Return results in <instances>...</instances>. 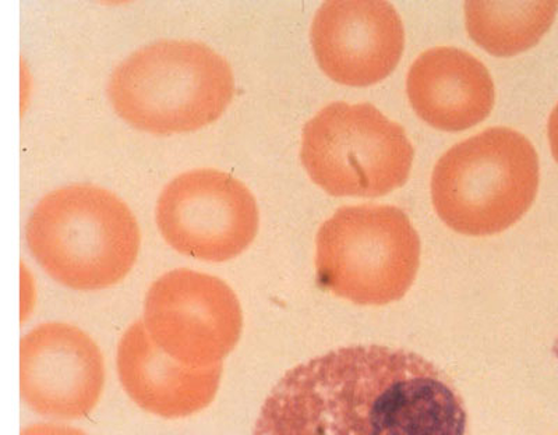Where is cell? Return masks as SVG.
Segmentation results:
<instances>
[{
	"instance_id": "cell-8",
	"label": "cell",
	"mask_w": 558,
	"mask_h": 435,
	"mask_svg": "<svg viewBox=\"0 0 558 435\" xmlns=\"http://www.w3.org/2000/svg\"><path fill=\"white\" fill-rule=\"evenodd\" d=\"M156 219L169 246L209 263L241 256L260 225L251 190L217 169H194L174 178L158 198Z\"/></svg>"
},
{
	"instance_id": "cell-11",
	"label": "cell",
	"mask_w": 558,
	"mask_h": 435,
	"mask_svg": "<svg viewBox=\"0 0 558 435\" xmlns=\"http://www.w3.org/2000/svg\"><path fill=\"white\" fill-rule=\"evenodd\" d=\"M119 382L138 408L163 419L202 412L216 399L222 364L207 368L184 366L149 338L143 322L131 325L118 345Z\"/></svg>"
},
{
	"instance_id": "cell-2",
	"label": "cell",
	"mask_w": 558,
	"mask_h": 435,
	"mask_svg": "<svg viewBox=\"0 0 558 435\" xmlns=\"http://www.w3.org/2000/svg\"><path fill=\"white\" fill-rule=\"evenodd\" d=\"M26 242L53 281L74 290H99L132 271L142 233L123 200L93 184H72L35 205Z\"/></svg>"
},
{
	"instance_id": "cell-5",
	"label": "cell",
	"mask_w": 558,
	"mask_h": 435,
	"mask_svg": "<svg viewBox=\"0 0 558 435\" xmlns=\"http://www.w3.org/2000/svg\"><path fill=\"white\" fill-rule=\"evenodd\" d=\"M418 264L421 239L410 217L392 205L342 207L318 229V285L361 306L405 297Z\"/></svg>"
},
{
	"instance_id": "cell-3",
	"label": "cell",
	"mask_w": 558,
	"mask_h": 435,
	"mask_svg": "<svg viewBox=\"0 0 558 435\" xmlns=\"http://www.w3.org/2000/svg\"><path fill=\"white\" fill-rule=\"evenodd\" d=\"M235 94L227 59L207 45L166 39L137 49L112 74L108 97L133 128L153 134L196 132L216 122Z\"/></svg>"
},
{
	"instance_id": "cell-13",
	"label": "cell",
	"mask_w": 558,
	"mask_h": 435,
	"mask_svg": "<svg viewBox=\"0 0 558 435\" xmlns=\"http://www.w3.org/2000/svg\"><path fill=\"white\" fill-rule=\"evenodd\" d=\"M557 10L558 2H466V28L487 52L512 57L541 41Z\"/></svg>"
},
{
	"instance_id": "cell-6",
	"label": "cell",
	"mask_w": 558,
	"mask_h": 435,
	"mask_svg": "<svg viewBox=\"0 0 558 435\" xmlns=\"http://www.w3.org/2000/svg\"><path fill=\"white\" fill-rule=\"evenodd\" d=\"M413 155L405 130L372 104L332 102L303 129V167L336 197H380L403 186Z\"/></svg>"
},
{
	"instance_id": "cell-7",
	"label": "cell",
	"mask_w": 558,
	"mask_h": 435,
	"mask_svg": "<svg viewBox=\"0 0 558 435\" xmlns=\"http://www.w3.org/2000/svg\"><path fill=\"white\" fill-rule=\"evenodd\" d=\"M144 327L168 357L193 368L222 364L241 341L243 313L232 288L214 275L179 268L149 287Z\"/></svg>"
},
{
	"instance_id": "cell-12",
	"label": "cell",
	"mask_w": 558,
	"mask_h": 435,
	"mask_svg": "<svg viewBox=\"0 0 558 435\" xmlns=\"http://www.w3.org/2000/svg\"><path fill=\"white\" fill-rule=\"evenodd\" d=\"M408 97L433 128L461 132L481 123L495 105V83L485 64L462 49H428L413 62Z\"/></svg>"
},
{
	"instance_id": "cell-9",
	"label": "cell",
	"mask_w": 558,
	"mask_h": 435,
	"mask_svg": "<svg viewBox=\"0 0 558 435\" xmlns=\"http://www.w3.org/2000/svg\"><path fill=\"white\" fill-rule=\"evenodd\" d=\"M105 385L101 349L87 333L66 323H45L20 342V387L24 403L41 416L86 418Z\"/></svg>"
},
{
	"instance_id": "cell-4",
	"label": "cell",
	"mask_w": 558,
	"mask_h": 435,
	"mask_svg": "<svg viewBox=\"0 0 558 435\" xmlns=\"http://www.w3.org/2000/svg\"><path fill=\"white\" fill-rule=\"evenodd\" d=\"M539 189V158L515 130L492 128L453 145L436 164L432 200L441 221L468 237H490L520 221Z\"/></svg>"
},
{
	"instance_id": "cell-14",
	"label": "cell",
	"mask_w": 558,
	"mask_h": 435,
	"mask_svg": "<svg viewBox=\"0 0 558 435\" xmlns=\"http://www.w3.org/2000/svg\"><path fill=\"white\" fill-rule=\"evenodd\" d=\"M22 435H87L82 430L63 424L41 423L23 430Z\"/></svg>"
},
{
	"instance_id": "cell-10",
	"label": "cell",
	"mask_w": 558,
	"mask_h": 435,
	"mask_svg": "<svg viewBox=\"0 0 558 435\" xmlns=\"http://www.w3.org/2000/svg\"><path fill=\"white\" fill-rule=\"evenodd\" d=\"M311 39L323 72L345 86L381 82L397 68L405 32L388 2H327L313 20Z\"/></svg>"
},
{
	"instance_id": "cell-15",
	"label": "cell",
	"mask_w": 558,
	"mask_h": 435,
	"mask_svg": "<svg viewBox=\"0 0 558 435\" xmlns=\"http://www.w3.org/2000/svg\"><path fill=\"white\" fill-rule=\"evenodd\" d=\"M549 140L553 157H555L558 162V104L556 108L553 109L549 119Z\"/></svg>"
},
{
	"instance_id": "cell-1",
	"label": "cell",
	"mask_w": 558,
	"mask_h": 435,
	"mask_svg": "<svg viewBox=\"0 0 558 435\" xmlns=\"http://www.w3.org/2000/svg\"><path fill=\"white\" fill-rule=\"evenodd\" d=\"M252 435H468L456 384L410 350L355 345L289 370Z\"/></svg>"
}]
</instances>
